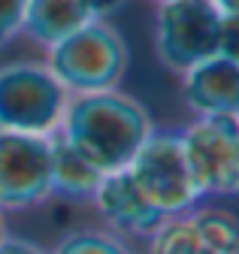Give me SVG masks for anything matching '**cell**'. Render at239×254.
Returning a JSON list of instances; mask_svg holds the SVG:
<instances>
[{
	"instance_id": "cell-15",
	"label": "cell",
	"mask_w": 239,
	"mask_h": 254,
	"mask_svg": "<svg viewBox=\"0 0 239 254\" xmlns=\"http://www.w3.org/2000/svg\"><path fill=\"white\" fill-rule=\"evenodd\" d=\"M0 254H46L40 245L27 242V239H15V236H6L0 242Z\"/></svg>"
},
{
	"instance_id": "cell-2",
	"label": "cell",
	"mask_w": 239,
	"mask_h": 254,
	"mask_svg": "<svg viewBox=\"0 0 239 254\" xmlns=\"http://www.w3.org/2000/svg\"><path fill=\"white\" fill-rule=\"evenodd\" d=\"M155 55L179 76L212 55L236 58V18L221 15L209 0H164L155 15Z\"/></svg>"
},
{
	"instance_id": "cell-1",
	"label": "cell",
	"mask_w": 239,
	"mask_h": 254,
	"mask_svg": "<svg viewBox=\"0 0 239 254\" xmlns=\"http://www.w3.org/2000/svg\"><path fill=\"white\" fill-rule=\"evenodd\" d=\"M67 145L100 176L127 170L139 145L155 130L148 109L124 91L76 94L55 127Z\"/></svg>"
},
{
	"instance_id": "cell-8",
	"label": "cell",
	"mask_w": 239,
	"mask_h": 254,
	"mask_svg": "<svg viewBox=\"0 0 239 254\" xmlns=\"http://www.w3.org/2000/svg\"><path fill=\"white\" fill-rule=\"evenodd\" d=\"M148 254H239V221L221 206L191 209L148 236Z\"/></svg>"
},
{
	"instance_id": "cell-4",
	"label": "cell",
	"mask_w": 239,
	"mask_h": 254,
	"mask_svg": "<svg viewBox=\"0 0 239 254\" xmlns=\"http://www.w3.org/2000/svg\"><path fill=\"white\" fill-rule=\"evenodd\" d=\"M127 173L139 188V194L164 218L188 215L203 200L191 179L179 133L152 130L148 139L139 145V151L133 154V161L127 164Z\"/></svg>"
},
{
	"instance_id": "cell-7",
	"label": "cell",
	"mask_w": 239,
	"mask_h": 254,
	"mask_svg": "<svg viewBox=\"0 0 239 254\" xmlns=\"http://www.w3.org/2000/svg\"><path fill=\"white\" fill-rule=\"evenodd\" d=\"M52 197L49 133L0 130V212L34 209Z\"/></svg>"
},
{
	"instance_id": "cell-12",
	"label": "cell",
	"mask_w": 239,
	"mask_h": 254,
	"mask_svg": "<svg viewBox=\"0 0 239 254\" xmlns=\"http://www.w3.org/2000/svg\"><path fill=\"white\" fill-rule=\"evenodd\" d=\"M49 151H52V194L67 200H91L103 176L85 157H79L58 130L49 133Z\"/></svg>"
},
{
	"instance_id": "cell-17",
	"label": "cell",
	"mask_w": 239,
	"mask_h": 254,
	"mask_svg": "<svg viewBox=\"0 0 239 254\" xmlns=\"http://www.w3.org/2000/svg\"><path fill=\"white\" fill-rule=\"evenodd\" d=\"M209 3L227 18H239V0H209Z\"/></svg>"
},
{
	"instance_id": "cell-10",
	"label": "cell",
	"mask_w": 239,
	"mask_h": 254,
	"mask_svg": "<svg viewBox=\"0 0 239 254\" xmlns=\"http://www.w3.org/2000/svg\"><path fill=\"white\" fill-rule=\"evenodd\" d=\"M182 100L200 115H236L239 109V64L233 55H212L182 73Z\"/></svg>"
},
{
	"instance_id": "cell-19",
	"label": "cell",
	"mask_w": 239,
	"mask_h": 254,
	"mask_svg": "<svg viewBox=\"0 0 239 254\" xmlns=\"http://www.w3.org/2000/svg\"><path fill=\"white\" fill-rule=\"evenodd\" d=\"M155 3H164V0H155Z\"/></svg>"
},
{
	"instance_id": "cell-13",
	"label": "cell",
	"mask_w": 239,
	"mask_h": 254,
	"mask_svg": "<svg viewBox=\"0 0 239 254\" xmlns=\"http://www.w3.org/2000/svg\"><path fill=\"white\" fill-rule=\"evenodd\" d=\"M49 254H133L124 236L112 230H76L67 233Z\"/></svg>"
},
{
	"instance_id": "cell-9",
	"label": "cell",
	"mask_w": 239,
	"mask_h": 254,
	"mask_svg": "<svg viewBox=\"0 0 239 254\" xmlns=\"http://www.w3.org/2000/svg\"><path fill=\"white\" fill-rule=\"evenodd\" d=\"M91 200H94V209L106 224V230L124 236V239H148L167 221L139 194V188L133 185L127 170L106 173Z\"/></svg>"
},
{
	"instance_id": "cell-5",
	"label": "cell",
	"mask_w": 239,
	"mask_h": 254,
	"mask_svg": "<svg viewBox=\"0 0 239 254\" xmlns=\"http://www.w3.org/2000/svg\"><path fill=\"white\" fill-rule=\"evenodd\" d=\"M67 106V91L43 64H6L0 67V130L52 133Z\"/></svg>"
},
{
	"instance_id": "cell-6",
	"label": "cell",
	"mask_w": 239,
	"mask_h": 254,
	"mask_svg": "<svg viewBox=\"0 0 239 254\" xmlns=\"http://www.w3.org/2000/svg\"><path fill=\"white\" fill-rule=\"evenodd\" d=\"M179 142L200 197H233L239 190L236 115H200L179 130Z\"/></svg>"
},
{
	"instance_id": "cell-3",
	"label": "cell",
	"mask_w": 239,
	"mask_h": 254,
	"mask_svg": "<svg viewBox=\"0 0 239 254\" xmlns=\"http://www.w3.org/2000/svg\"><path fill=\"white\" fill-rule=\"evenodd\" d=\"M130 64L127 40L115 24L91 18L49 49V73L67 94L109 91L124 79Z\"/></svg>"
},
{
	"instance_id": "cell-16",
	"label": "cell",
	"mask_w": 239,
	"mask_h": 254,
	"mask_svg": "<svg viewBox=\"0 0 239 254\" xmlns=\"http://www.w3.org/2000/svg\"><path fill=\"white\" fill-rule=\"evenodd\" d=\"M121 0H85V6L91 9V15L97 18V15H106V12H112Z\"/></svg>"
},
{
	"instance_id": "cell-11",
	"label": "cell",
	"mask_w": 239,
	"mask_h": 254,
	"mask_svg": "<svg viewBox=\"0 0 239 254\" xmlns=\"http://www.w3.org/2000/svg\"><path fill=\"white\" fill-rule=\"evenodd\" d=\"M91 18L94 15L85 6V0H27L21 30L37 46L52 49Z\"/></svg>"
},
{
	"instance_id": "cell-14",
	"label": "cell",
	"mask_w": 239,
	"mask_h": 254,
	"mask_svg": "<svg viewBox=\"0 0 239 254\" xmlns=\"http://www.w3.org/2000/svg\"><path fill=\"white\" fill-rule=\"evenodd\" d=\"M24 6L27 0H0V49L18 37L24 21Z\"/></svg>"
},
{
	"instance_id": "cell-18",
	"label": "cell",
	"mask_w": 239,
	"mask_h": 254,
	"mask_svg": "<svg viewBox=\"0 0 239 254\" xmlns=\"http://www.w3.org/2000/svg\"><path fill=\"white\" fill-rule=\"evenodd\" d=\"M9 233H6V221H3V212H0V242H3Z\"/></svg>"
}]
</instances>
